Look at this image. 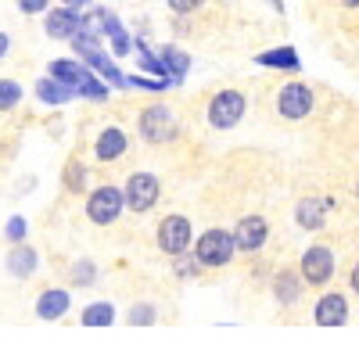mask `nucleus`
Instances as JSON below:
<instances>
[{
	"instance_id": "nucleus-1",
	"label": "nucleus",
	"mask_w": 359,
	"mask_h": 348,
	"mask_svg": "<svg viewBox=\"0 0 359 348\" xmlns=\"http://www.w3.org/2000/svg\"><path fill=\"white\" fill-rule=\"evenodd\" d=\"M237 251V241L226 230H205V234L194 241V258L198 266H226Z\"/></svg>"
},
{
	"instance_id": "nucleus-2",
	"label": "nucleus",
	"mask_w": 359,
	"mask_h": 348,
	"mask_svg": "<svg viewBox=\"0 0 359 348\" xmlns=\"http://www.w3.org/2000/svg\"><path fill=\"white\" fill-rule=\"evenodd\" d=\"M245 94L241 90H219L212 101H208V123L216 130H230L245 119Z\"/></svg>"
},
{
	"instance_id": "nucleus-3",
	"label": "nucleus",
	"mask_w": 359,
	"mask_h": 348,
	"mask_svg": "<svg viewBox=\"0 0 359 348\" xmlns=\"http://www.w3.org/2000/svg\"><path fill=\"white\" fill-rule=\"evenodd\" d=\"M123 205H126V190H118V187H97L94 194L86 197V216H90V223L108 226V223L118 219Z\"/></svg>"
},
{
	"instance_id": "nucleus-4",
	"label": "nucleus",
	"mask_w": 359,
	"mask_h": 348,
	"mask_svg": "<svg viewBox=\"0 0 359 348\" xmlns=\"http://www.w3.org/2000/svg\"><path fill=\"white\" fill-rule=\"evenodd\" d=\"M191 241H194V234H191V219L187 216H165L162 219V226H158V248L165 255H172V258L187 255Z\"/></svg>"
},
{
	"instance_id": "nucleus-5",
	"label": "nucleus",
	"mask_w": 359,
	"mask_h": 348,
	"mask_svg": "<svg viewBox=\"0 0 359 348\" xmlns=\"http://www.w3.org/2000/svg\"><path fill=\"white\" fill-rule=\"evenodd\" d=\"M140 133H144V140H151V144L172 140V137H176V115H172L165 104L144 108V111H140Z\"/></svg>"
},
{
	"instance_id": "nucleus-6",
	"label": "nucleus",
	"mask_w": 359,
	"mask_h": 348,
	"mask_svg": "<svg viewBox=\"0 0 359 348\" xmlns=\"http://www.w3.org/2000/svg\"><path fill=\"white\" fill-rule=\"evenodd\" d=\"M302 280L306 284H316V287H323L327 280L334 277V251L327 248V244H313L306 255H302Z\"/></svg>"
},
{
	"instance_id": "nucleus-7",
	"label": "nucleus",
	"mask_w": 359,
	"mask_h": 348,
	"mask_svg": "<svg viewBox=\"0 0 359 348\" xmlns=\"http://www.w3.org/2000/svg\"><path fill=\"white\" fill-rule=\"evenodd\" d=\"M277 111L284 115V119H306V115L313 111V90L306 83H287L277 94Z\"/></svg>"
},
{
	"instance_id": "nucleus-8",
	"label": "nucleus",
	"mask_w": 359,
	"mask_h": 348,
	"mask_svg": "<svg viewBox=\"0 0 359 348\" xmlns=\"http://www.w3.org/2000/svg\"><path fill=\"white\" fill-rule=\"evenodd\" d=\"M158 201V180L151 172H133L126 180V209L133 212H147Z\"/></svg>"
},
{
	"instance_id": "nucleus-9",
	"label": "nucleus",
	"mask_w": 359,
	"mask_h": 348,
	"mask_svg": "<svg viewBox=\"0 0 359 348\" xmlns=\"http://www.w3.org/2000/svg\"><path fill=\"white\" fill-rule=\"evenodd\" d=\"M83 25H86V18H79L76 8H65V4L54 8V11H47V22H43L47 36H54V40H76Z\"/></svg>"
},
{
	"instance_id": "nucleus-10",
	"label": "nucleus",
	"mask_w": 359,
	"mask_h": 348,
	"mask_svg": "<svg viewBox=\"0 0 359 348\" xmlns=\"http://www.w3.org/2000/svg\"><path fill=\"white\" fill-rule=\"evenodd\" d=\"M266 234H269V223L262 216H245V219H237L233 226V241L241 251H255L266 244Z\"/></svg>"
},
{
	"instance_id": "nucleus-11",
	"label": "nucleus",
	"mask_w": 359,
	"mask_h": 348,
	"mask_svg": "<svg viewBox=\"0 0 359 348\" xmlns=\"http://www.w3.org/2000/svg\"><path fill=\"white\" fill-rule=\"evenodd\" d=\"M313 320L320 323V327H341L345 320H348V302H345V295H323L320 302H316V309H313Z\"/></svg>"
},
{
	"instance_id": "nucleus-12",
	"label": "nucleus",
	"mask_w": 359,
	"mask_h": 348,
	"mask_svg": "<svg viewBox=\"0 0 359 348\" xmlns=\"http://www.w3.org/2000/svg\"><path fill=\"white\" fill-rule=\"evenodd\" d=\"M126 148H130V137L118 126H108V130H101V137L94 144V155H97V162H115L126 155Z\"/></svg>"
},
{
	"instance_id": "nucleus-13",
	"label": "nucleus",
	"mask_w": 359,
	"mask_h": 348,
	"mask_svg": "<svg viewBox=\"0 0 359 348\" xmlns=\"http://www.w3.org/2000/svg\"><path fill=\"white\" fill-rule=\"evenodd\" d=\"M69 309H72V298H69V291H62V287H50V291H43L36 298V316L40 320H62Z\"/></svg>"
},
{
	"instance_id": "nucleus-14",
	"label": "nucleus",
	"mask_w": 359,
	"mask_h": 348,
	"mask_svg": "<svg viewBox=\"0 0 359 348\" xmlns=\"http://www.w3.org/2000/svg\"><path fill=\"white\" fill-rule=\"evenodd\" d=\"M97 18H101V29H104V33H108V40H111V47H115V54L118 57H126L133 47H137V40L126 33V29L123 25H118V18L111 15V11H104V8H97Z\"/></svg>"
},
{
	"instance_id": "nucleus-15",
	"label": "nucleus",
	"mask_w": 359,
	"mask_h": 348,
	"mask_svg": "<svg viewBox=\"0 0 359 348\" xmlns=\"http://www.w3.org/2000/svg\"><path fill=\"white\" fill-rule=\"evenodd\" d=\"M255 65L280 69V72H298V69H302V62H298L294 47H273V50H262V54H255Z\"/></svg>"
},
{
	"instance_id": "nucleus-16",
	"label": "nucleus",
	"mask_w": 359,
	"mask_h": 348,
	"mask_svg": "<svg viewBox=\"0 0 359 348\" xmlns=\"http://www.w3.org/2000/svg\"><path fill=\"white\" fill-rule=\"evenodd\" d=\"M36 97H40L43 104H65V101L76 97V90H72V86H65L62 79L47 76V79H36Z\"/></svg>"
},
{
	"instance_id": "nucleus-17",
	"label": "nucleus",
	"mask_w": 359,
	"mask_h": 348,
	"mask_svg": "<svg viewBox=\"0 0 359 348\" xmlns=\"http://www.w3.org/2000/svg\"><path fill=\"white\" fill-rule=\"evenodd\" d=\"M36 266H40V255H36L33 248H25V244H15V251H8V270H11V277L25 280V277L33 273Z\"/></svg>"
},
{
	"instance_id": "nucleus-18",
	"label": "nucleus",
	"mask_w": 359,
	"mask_h": 348,
	"mask_svg": "<svg viewBox=\"0 0 359 348\" xmlns=\"http://www.w3.org/2000/svg\"><path fill=\"white\" fill-rule=\"evenodd\" d=\"M294 219L302 223L306 230H320V226H323V219H327V205H323L320 197H302V201H298Z\"/></svg>"
},
{
	"instance_id": "nucleus-19",
	"label": "nucleus",
	"mask_w": 359,
	"mask_h": 348,
	"mask_svg": "<svg viewBox=\"0 0 359 348\" xmlns=\"http://www.w3.org/2000/svg\"><path fill=\"white\" fill-rule=\"evenodd\" d=\"M162 62H165L172 83H184V79H187V72H191V57H187V50H180V47H162Z\"/></svg>"
},
{
	"instance_id": "nucleus-20",
	"label": "nucleus",
	"mask_w": 359,
	"mask_h": 348,
	"mask_svg": "<svg viewBox=\"0 0 359 348\" xmlns=\"http://www.w3.org/2000/svg\"><path fill=\"white\" fill-rule=\"evenodd\" d=\"M115 323V305L111 302H90L83 309V327H111Z\"/></svg>"
},
{
	"instance_id": "nucleus-21",
	"label": "nucleus",
	"mask_w": 359,
	"mask_h": 348,
	"mask_svg": "<svg viewBox=\"0 0 359 348\" xmlns=\"http://www.w3.org/2000/svg\"><path fill=\"white\" fill-rule=\"evenodd\" d=\"M273 291H277L280 305H291V302H298V291H302V280L294 277V270H284V273H277V280H273Z\"/></svg>"
},
{
	"instance_id": "nucleus-22",
	"label": "nucleus",
	"mask_w": 359,
	"mask_h": 348,
	"mask_svg": "<svg viewBox=\"0 0 359 348\" xmlns=\"http://www.w3.org/2000/svg\"><path fill=\"white\" fill-rule=\"evenodd\" d=\"M18 97H22L18 83H11V79H4V83H0V108H4V111H11V108L18 104Z\"/></svg>"
},
{
	"instance_id": "nucleus-23",
	"label": "nucleus",
	"mask_w": 359,
	"mask_h": 348,
	"mask_svg": "<svg viewBox=\"0 0 359 348\" xmlns=\"http://www.w3.org/2000/svg\"><path fill=\"white\" fill-rule=\"evenodd\" d=\"M25 230H29L25 219H22V216H11L8 226H4V237H8L11 244H22V241H25Z\"/></svg>"
},
{
	"instance_id": "nucleus-24",
	"label": "nucleus",
	"mask_w": 359,
	"mask_h": 348,
	"mask_svg": "<svg viewBox=\"0 0 359 348\" xmlns=\"http://www.w3.org/2000/svg\"><path fill=\"white\" fill-rule=\"evenodd\" d=\"M130 323L133 327H151L155 323V309L151 305H133L130 309Z\"/></svg>"
},
{
	"instance_id": "nucleus-25",
	"label": "nucleus",
	"mask_w": 359,
	"mask_h": 348,
	"mask_svg": "<svg viewBox=\"0 0 359 348\" xmlns=\"http://www.w3.org/2000/svg\"><path fill=\"white\" fill-rule=\"evenodd\" d=\"M172 79H147V76H130V86H140V90H165Z\"/></svg>"
},
{
	"instance_id": "nucleus-26",
	"label": "nucleus",
	"mask_w": 359,
	"mask_h": 348,
	"mask_svg": "<svg viewBox=\"0 0 359 348\" xmlns=\"http://www.w3.org/2000/svg\"><path fill=\"white\" fill-rule=\"evenodd\" d=\"M94 277H97V270L90 266V263H79V266H76V273H72V280H76V284H90Z\"/></svg>"
},
{
	"instance_id": "nucleus-27",
	"label": "nucleus",
	"mask_w": 359,
	"mask_h": 348,
	"mask_svg": "<svg viewBox=\"0 0 359 348\" xmlns=\"http://www.w3.org/2000/svg\"><path fill=\"white\" fill-rule=\"evenodd\" d=\"M165 4H169L176 15H187V11H194V8L201 4V0H165Z\"/></svg>"
},
{
	"instance_id": "nucleus-28",
	"label": "nucleus",
	"mask_w": 359,
	"mask_h": 348,
	"mask_svg": "<svg viewBox=\"0 0 359 348\" xmlns=\"http://www.w3.org/2000/svg\"><path fill=\"white\" fill-rule=\"evenodd\" d=\"M69 187H72V190H83V165H79V162L69 165Z\"/></svg>"
},
{
	"instance_id": "nucleus-29",
	"label": "nucleus",
	"mask_w": 359,
	"mask_h": 348,
	"mask_svg": "<svg viewBox=\"0 0 359 348\" xmlns=\"http://www.w3.org/2000/svg\"><path fill=\"white\" fill-rule=\"evenodd\" d=\"M18 8L25 15H40V11H47V0H18Z\"/></svg>"
},
{
	"instance_id": "nucleus-30",
	"label": "nucleus",
	"mask_w": 359,
	"mask_h": 348,
	"mask_svg": "<svg viewBox=\"0 0 359 348\" xmlns=\"http://www.w3.org/2000/svg\"><path fill=\"white\" fill-rule=\"evenodd\" d=\"M348 284H352V291H355V295H359V266H355V270H352V277H348Z\"/></svg>"
},
{
	"instance_id": "nucleus-31",
	"label": "nucleus",
	"mask_w": 359,
	"mask_h": 348,
	"mask_svg": "<svg viewBox=\"0 0 359 348\" xmlns=\"http://www.w3.org/2000/svg\"><path fill=\"white\" fill-rule=\"evenodd\" d=\"M65 8H79V4H90V0H62Z\"/></svg>"
},
{
	"instance_id": "nucleus-32",
	"label": "nucleus",
	"mask_w": 359,
	"mask_h": 348,
	"mask_svg": "<svg viewBox=\"0 0 359 348\" xmlns=\"http://www.w3.org/2000/svg\"><path fill=\"white\" fill-rule=\"evenodd\" d=\"M341 4H345V8H359V0H341Z\"/></svg>"
}]
</instances>
